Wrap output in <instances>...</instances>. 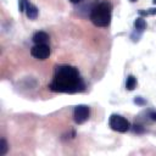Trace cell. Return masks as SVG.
<instances>
[{"mask_svg": "<svg viewBox=\"0 0 156 156\" xmlns=\"http://www.w3.org/2000/svg\"><path fill=\"white\" fill-rule=\"evenodd\" d=\"M49 89L54 93L74 94L83 91L85 89V83L76 67L69 65H60L55 67L54 79L49 84Z\"/></svg>", "mask_w": 156, "mask_h": 156, "instance_id": "obj_1", "label": "cell"}, {"mask_svg": "<svg viewBox=\"0 0 156 156\" xmlns=\"http://www.w3.org/2000/svg\"><path fill=\"white\" fill-rule=\"evenodd\" d=\"M112 5L108 1H101L96 4L90 11V21L96 27H107L111 23Z\"/></svg>", "mask_w": 156, "mask_h": 156, "instance_id": "obj_2", "label": "cell"}, {"mask_svg": "<svg viewBox=\"0 0 156 156\" xmlns=\"http://www.w3.org/2000/svg\"><path fill=\"white\" fill-rule=\"evenodd\" d=\"M108 126L116 130V132H119V133H126L129 130L130 128V123L127 118H124L123 116L121 115H111L110 118H108Z\"/></svg>", "mask_w": 156, "mask_h": 156, "instance_id": "obj_3", "label": "cell"}, {"mask_svg": "<svg viewBox=\"0 0 156 156\" xmlns=\"http://www.w3.org/2000/svg\"><path fill=\"white\" fill-rule=\"evenodd\" d=\"M89 115H90V110L87 105H78L74 107L73 119L77 124H82L89 118Z\"/></svg>", "mask_w": 156, "mask_h": 156, "instance_id": "obj_4", "label": "cell"}, {"mask_svg": "<svg viewBox=\"0 0 156 156\" xmlns=\"http://www.w3.org/2000/svg\"><path fill=\"white\" fill-rule=\"evenodd\" d=\"M50 46L48 44H35L30 49L32 56L38 60H46L50 56Z\"/></svg>", "mask_w": 156, "mask_h": 156, "instance_id": "obj_5", "label": "cell"}, {"mask_svg": "<svg viewBox=\"0 0 156 156\" xmlns=\"http://www.w3.org/2000/svg\"><path fill=\"white\" fill-rule=\"evenodd\" d=\"M32 40L34 41V44H48L49 40H50V37L48 33L43 32V30H39L37 33H34Z\"/></svg>", "mask_w": 156, "mask_h": 156, "instance_id": "obj_6", "label": "cell"}, {"mask_svg": "<svg viewBox=\"0 0 156 156\" xmlns=\"http://www.w3.org/2000/svg\"><path fill=\"white\" fill-rule=\"evenodd\" d=\"M24 12H26V16H27L29 20H35V18L38 17V13H39L37 6L33 5V4H30L29 1H28L27 5H26V10H24Z\"/></svg>", "mask_w": 156, "mask_h": 156, "instance_id": "obj_7", "label": "cell"}, {"mask_svg": "<svg viewBox=\"0 0 156 156\" xmlns=\"http://www.w3.org/2000/svg\"><path fill=\"white\" fill-rule=\"evenodd\" d=\"M134 28H135V32H138V33L141 34V33L145 30V28H146V22H145V20H144L143 17H136L135 21H134Z\"/></svg>", "mask_w": 156, "mask_h": 156, "instance_id": "obj_8", "label": "cell"}, {"mask_svg": "<svg viewBox=\"0 0 156 156\" xmlns=\"http://www.w3.org/2000/svg\"><path fill=\"white\" fill-rule=\"evenodd\" d=\"M136 87V78L134 76H128L127 82H126V89L127 90H133Z\"/></svg>", "mask_w": 156, "mask_h": 156, "instance_id": "obj_9", "label": "cell"}, {"mask_svg": "<svg viewBox=\"0 0 156 156\" xmlns=\"http://www.w3.org/2000/svg\"><path fill=\"white\" fill-rule=\"evenodd\" d=\"M9 150V145H7V141L5 139H1L0 140V156H4Z\"/></svg>", "mask_w": 156, "mask_h": 156, "instance_id": "obj_10", "label": "cell"}, {"mask_svg": "<svg viewBox=\"0 0 156 156\" xmlns=\"http://www.w3.org/2000/svg\"><path fill=\"white\" fill-rule=\"evenodd\" d=\"M139 15H140V16H150V15H156V7L147 9L146 11H144V10H139Z\"/></svg>", "mask_w": 156, "mask_h": 156, "instance_id": "obj_11", "label": "cell"}, {"mask_svg": "<svg viewBox=\"0 0 156 156\" xmlns=\"http://www.w3.org/2000/svg\"><path fill=\"white\" fill-rule=\"evenodd\" d=\"M133 130H134L135 133H138V134H143V133L145 132V128H144L143 124H140V123H135V124L133 126Z\"/></svg>", "mask_w": 156, "mask_h": 156, "instance_id": "obj_12", "label": "cell"}, {"mask_svg": "<svg viewBox=\"0 0 156 156\" xmlns=\"http://www.w3.org/2000/svg\"><path fill=\"white\" fill-rule=\"evenodd\" d=\"M146 116H147V118H149L150 121L156 122V111H155V110H147V111H146Z\"/></svg>", "mask_w": 156, "mask_h": 156, "instance_id": "obj_13", "label": "cell"}, {"mask_svg": "<svg viewBox=\"0 0 156 156\" xmlns=\"http://www.w3.org/2000/svg\"><path fill=\"white\" fill-rule=\"evenodd\" d=\"M29 0H18V11L20 12H24L26 10V5Z\"/></svg>", "mask_w": 156, "mask_h": 156, "instance_id": "obj_14", "label": "cell"}, {"mask_svg": "<svg viewBox=\"0 0 156 156\" xmlns=\"http://www.w3.org/2000/svg\"><path fill=\"white\" fill-rule=\"evenodd\" d=\"M134 104L140 105V106H144V105H146V101H145L141 96H135V99H134Z\"/></svg>", "mask_w": 156, "mask_h": 156, "instance_id": "obj_15", "label": "cell"}, {"mask_svg": "<svg viewBox=\"0 0 156 156\" xmlns=\"http://www.w3.org/2000/svg\"><path fill=\"white\" fill-rule=\"evenodd\" d=\"M72 4H79V2H82L83 0H69Z\"/></svg>", "mask_w": 156, "mask_h": 156, "instance_id": "obj_16", "label": "cell"}, {"mask_svg": "<svg viewBox=\"0 0 156 156\" xmlns=\"http://www.w3.org/2000/svg\"><path fill=\"white\" fill-rule=\"evenodd\" d=\"M130 2H135V1H138V0H129Z\"/></svg>", "mask_w": 156, "mask_h": 156, "instance_id": "obj_17", "label": "cell"}, {"mask_svg": "<svg viewBox=\"0 0 156 156\" xmlns=\"http://www.w3.org/2000/svg\"><path fill=\"white\" fill-rule=\"evenodd\" d=\"M152 4H155V5H156V0H152Z\"/></svg>", "mask_w": 156, "mask_h": 156, "instance_id": "obj_18", "label": "cell"}]
</instances>
